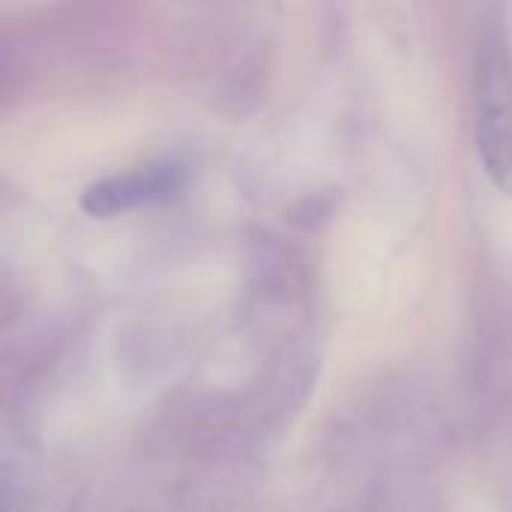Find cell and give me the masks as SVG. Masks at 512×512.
I'll return each instance as SVG.
<instances>
[{
	"label": "cell",
	"mask_w": 512,
	"mask_h": 512,
	"mask_svg": "<svg viewBox=\"0 0 512 512\" xmlns=\"http://www.w3.org/2000/svg\"><path fill=\"white\" fill-rule=\"evenodd\" d=\"M474 144L489 183L512 198V36L501 6L486 9L477 21Z\"/></svg>",
	"instance_id": "6da1fadb"
},
{
	"label": "cell",
	"mask_w": 512,
	"mask_h": 512,
	"mask_svg": "<svg viewBox=\"0 0 512 512\" xmlns=\"http://www.w3.org/2000/svg\"><path fill=\"white\" fill-rule=\"evenodd\" d=\"M183 186H186V168L180 162H150L87 183L78 198V207L93 219H114L129 210L168 201Z\"/></svg>",
	"instance_id": "7a4b0ae2"
}]
</instances>
